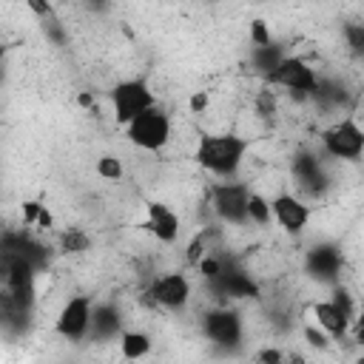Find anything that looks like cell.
<instances>
[{
  "label": "cell",
  "mask_w": 364,
  "mask_h": 364,
  "mask_svg": "<svg viewBox=\"0 0 364 364\" xmlns=\"http://www.w3.org/2000/svg\"><path fill=\"white\" fill-rule=\"evenodd\" d=\"M250 154V136L239 131H205L193 145V159L202 171L219 179H233Z\"/></svg>",
  "instance_id": "6da1fadb"
},
{
  "label": "cell",
  "mask_w": 364,
  "mask_h": 364,
  "mask_svg": "<svg viewBox=\"0 0 364 364\" xmlns=\"http://www.w3.org/2000/svg\"><path fill=\"white\" fill-rule=\"evenodd\" d=\"M122 128H125L128 142L134 148H139V151H148V154L162 151L171 142V136H173V119H171V114L159 102L151 105V108H145L142 114H136Z\"/></svg>",
  "instance_id": "7a4b0ae2"
},
{
  "label": "cell",
  "mask_w": 364,
  "mask_h": 364,
  "mask_svg": "<svg viewBox=\"0 0 364 364\" xmlns=\"http://www.w3.org/2000/svg\"><path fill=\"white\" fill-rule=\"evenodd\" d=\"M318 71L313 68V63H307L304 57H293L284 54L262 80L270 88H287L293 97H313L318 88Z\"/></svg>",
  "instance_id": "3957f363"
},
{
  "label": "cell",
  "mask_w": 364,
  "mask_h": 364,
  "mask_svg": "<svg viewBox=\"0 0 364 364\" xmlns=\"http://www.w3.org/2000/svg\"><path fill=\"white\" fill-rule=\"evenodd\" d=\"M247 193H250V185L233 182V179H222V182L210 185V191H208V205H210L213 216H216L222 225H230V228H250V225H247Z\"/></svg>",
  "instance_id": "277c9868"
},
{
  "label": "cell",
  "mask_w": 364,
  "mask_h": 364,
  "mask_svg": "<svg viewBox=\"0 0 364 364\" xmlns=\"http://www.w3.org/2000/svg\"><path fill=\"white\" fill-rule=\"evenodd\" d=\"M321 151L338 162H358L364 151V131L355 117H341L321 131Z\"/></svg>",
  "instance_id": "5b68a950"
},
{
  "label": "cell",
  "mask_w": 364,
  "mask_h": 364,
  "mask_svg": "<svg viewBox=\"0 0 364 364\" xmlns=\"http://www.w3.org/2000/svg\"><path fill=\"white\" fill-rule=\"evenodd\" d=\"M151 105H156V91L151 88V82L145 77L119 80L111 88V111L119 125H128L136 114H142Z\"/></svg>",
  "instance_id": "8992f818"
},
{
  "label": "cell",
  "mask_w": 364,
  "mask_h": 364,
  "mask_svg": "<svg viewBox=\"0 0 364 364\" xmlns=\"http://www.w3.org/2000/svg\"><path fill=\"white\" fill-rule=\"evenodd\" d=\"M191 296H193V282L185 270L156 273L145 287V301L162 310H179L191 301Z\"/></svg>",
  "instance_id": "52a82bcc"
},
{
  "label": "cell",
  "mask_w": 364,
  "mask_h": 364,
  "mask_svg": "<svg viewBox=\"0 0 364 364\" xmlns=\"http://www.w3.org/2000/svg\"><path fill=\"white\" fill-rule=\"evenodd\" d=\"M202 336L219 347H236L245 338V318L230 304H216L202 318Z\"/></svg>",
  "instance_id": "ba28073f"
},
{
  "label": "cell",
  "mask_w": 364,
  "mask_h": 364,
  "mask_svg": "<svg viewBox=\"0 0 364 364\" xmlns=\"http://www.w3.org/2000/svg\"><path fill=\"white\" fill-rule=\"evenodd\" d=\"M91 307H94V299L85 296V293H77V296H68L57 316H54V333L65 341H82L88 338V324H91Z\"/></svg>",
  "instance_id": "9c48e42d"
},
{
  "label": "cell",
  "mask_w": 364,
  "mask_h": 364,
  "mask_svg": "<svg viewBox=\"0 0 364 364\" xmlns=\"http://www.w3.org/2000/svg\"><path fill=\"white\" fill-rule=\"evenodd\" d=\"M270 199V219L284 230V233H301L307 225H310V219H313V208H310V202L307 199H301V196H296V193H287V191H279V193H273V196H267Z\"/></svg>",
  "instance_id": "30bf717a"
},
{
  "label": "cell",
  "mask_w": 364,
  "mask_h": 364,
  "mask_svg": "<svg viewBox=\"0 0 364 364\" xmlns=\"http://www.w3.org/2000/svg\"><path fill=\"white\" fill-rule=\"evenodd\" d=\"M304 273L318 282L336 284L344 273V250L336 242H318L304 253Z\"/></svg>",
  "instance_id": "8fae6325"
},
{
  "label": "cell",
  "mask_w": 364,
  "mask_h": 364,
  "mask_svg": "<svg viewBox=\"0 0 364 364\" xmlns=\"http://www.w3.org/2000/svg\"><path fill=\"white\" fill-rule=\"evenodd\" d=\"M139 228L148 236H154L159 245H176L179 242V233H182L179 213L168 202H162V199H151L145 205V222Z\"/></svg>",
  "instance_id": "7c38bea8"
},
{
  "label": "cell",
  "mask_w": 364,
  "mask_h": 364,
  "mask_svg": "<svg viewBox=\"0 0 364 364\" xmlns=\"http://www.w3.org/2000/svg\"><path fill=\"white\" fill-rule=\"evenodd\" d=\"M313 318L316 324L321 327V333L330 338V341H341L350 336V327L355 324V316L350 310H344L338 301L333 299H321V301H313Z\"/></svg>",
  "instance_id": "4fadbf2b"
},
{
  "label": "cell",
  "mask_w": 364,
  "mask_h": 364,
  "mask_svg": "<svg viewBox=\"0 0 364 364\" xmlns=\"http://www.w3.org/2000/svg\"><path fill=\"white\" fill-rule=\"evenodd\" d=\"M122 333V313L111 301H94L91 307V324L88 336L97 341H114Z\"/></svg>",
  "instance_id": "5bb4252c"
},
{
  "label": "cell",
  "mask_w": 364,
  "mask_h": 364,
  "mask_svg": "<svg viewBox=\"0 0 364 364\" xmlns=\"http://www.w3.org/2000/svg\"><path fill=\"white\" fill-rule=\"evenodd\" d=\"M117 341H119L122 358H131V361L145 358V355L151 353V347H154V338H151L145 330H122V333L117 336Z\"/></svg>",
  "instance_id": "9a60e30c"
},
{
  "label": "cell",
  "mask_w": 364,
  "mask_h": 364,
  "mask_svg": "<svg viewBox=\"0 0 364 364\" xmlns=\"http://www.w3.org/2000/svg\"><path fill=\"white\" fill-rule=\"evenodd\" d=\"M284 57V51H282V46L279 43H262V46H253L250 48V65H253V71L259 74V77H264L279 60Z\"/></svg>",
  "instance_id": "2e32d148"
},
{
  "label": "cell",
  "mask_w": 364,
  "mask_h": 364,
  "mask_svg": "<svg viewBox=\"0 0 364 364\" xmlns=\"http://www.w3.org/2000/svg\"><path fill=\"white\" fill-rule=\"evenodd\" d=\"M273 219H270V199L262 193V191H253L247 193V225H256V228H267Z\"/></svg>",
  "instance_id": "e0dca14e"
},
{
  "label": "cell",
  "mask_w": 364,
  "mask_h": 364,
  "mask_svg": "<svg viewBox=\"0 0 364 364\" xmlns=\"http://www.w3.org/2000/svg\"><path fill=\"white\" fill-rule=\"evenodd\" d=\"M60 245H63V250H65V253H82V250H88V247H91V239H88V233H85V230H80V228H68V230L63 233Z\"/></svg>",
  "instance_id": "ac0fdd59"
},
{
  "label": "cell",
  "mask_w": 364,
  "mask_h": 364,
  "mask_svg": "<svg viewBox=\"0 0 364 364\" xmlns=\"http://www.w3.org/2000/svg\"><path fill=\"white\" fill-rule=\"evenodd\" d=\"M122 159L119 156H114V154H105V156H100L97 159V176H102V179H108V182H117V179H122Z\"/></svg>",
  "instance_id": "d6986e66"
},
{
  "label": "cell",
  "mask_w": 364,
  "mask_h": 364,
  "mask_svg": "<svg viewBox=\"0 0 364 364\" xmlns=\"http://www.w3.org/2000/svg\"><path fill=\"white\" fill-rule=\"evenodd\" d=\"M344 43L350 48V54H361L364 51V26L361 23H347L344 26Z\"/></svg>",
  "instance_id": "ffe728a7"
},
{
  "label": "cell",
  "mask_w": 364,
  "mask_h": 364,
  "mask_svg": "<svg viewBox=\"0 0 364 364\" xmlns=\"http://www.w3.org/2000/svg\"><path fill=\"white\" fill-rule=\"evenodd\" d=\"M23 6H26L34 17H40V20H54V6H51V0H23Z\"/></svg>",
  "instance_id": "44dd1931"
},
{
  "label": "cell",
  "mask_w": 364,
  "mask_h": 364,
  "mask_svg": "<svg viewBox=\"0 0 364 364\" xmlns=\"http://www.w3.org/2000/svg\"><path fill=\"white\" fill-rule=\"evenodd\" d=\"M188 108H191L193 114H205V111L210 108V94H208V91H193L191 100H188Z\"/></svg>",
  "instance_id": "7402d4cb"
},
{
  "label": "cell",
  "mask_w": 364,
  "mask_h": 364,
  "mask_svg": "<svg viewBox=\"0 0 364 364\" xmlns=\"http://www.w3.org/2000/svg\"><path fill=\"white\" fill-rule=\"evenodd\" d=\"M40 210H43V202H37V199H26V202H23V225H37Z\"/></svg>",
  "instance_id": "603a6c76"
},
{
  "label": "cell",
  "mask_w": 364,
  "mask_h": 364,
  "mask_svg": "<svg viewBox=\"0 0 364 364\" xmlns=\"http://www.w3.org/2000/svg\"><path fill=\"white\" fill-rule=\"evenodd\" d=\"M256 358H259V361H282V358H284V353H282V350H273V347H267V350H262Z\"/></svg>",
  "instance_id": "cb8c5ba5"
},
{
  "label": "cell",
  "mask_w": 364,
  "mask_h": 364,
  "mask_svg": "<svg viewBox=\"0 0 364 364\" xmlns=\"http://www.w3.org/2000/svg\"><path fill=\"white\" fill-rule=\"evenodd\" d=\"M0 63H3V46H0Z\"/></svg>",
  "instance_id": "d4e9b609"
}]
</instances>
